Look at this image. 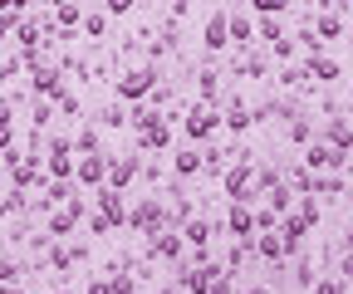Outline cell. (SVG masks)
I'll use <instances>...</instances> for the list:
<instances>
[{
    "label": "cell",
    "mask_w": 353,
    "mask_h": 294,
    "mask_svg": "<svg viewBox=\"0 0 353 294\" xmlns=\"http://www.w3.org/2000/svg\"><path fill=\"white\" fill-rule=\"evenodd\" d=\"M128 226L138 231V235H157V231H167V226H172V211H167L162 201L143 196V201H138V206L128 211Z\"/></svg>",
    "instance_id": "6da1fadb"
},
{
    "label": "cell",
    "mask_w": 353,
    "mask_h": 294,
    "mask_svg": "<svg viewBox=\"0 0 353 294\" xmlns=\"http://www.w3.org/2000/svg\"><path fill=\"white\" fill-rule=\"evenodd\" d=\"M157 83H162V74H157L152 64H138V69H128V74L118 78V98H123V103H143Z\"/></svg>",
    "instance_id": "7a4b0ae2"
},
{
    "label": "cell",
    "mask_w": 353,
    "mask_h": 294,
    "mask_svg": "<svg viewBox=\"0 0 353 294\" xmlns=\"http://www.w3.org/2000/svg\"><path fill=\"white\" fill-rule=\"evenodd\" d=\"M182 128H187V138H196V143H206V138H216V128H221V108L216 103H192L187 108V118H182Z\"/></svg>",
    "instance_id": "3957f363"
},
{
    "label": "cell",
    "mask_w": 353,
    "mask_h": 294,
    "mask_svg": "<svg viewBox=\"0 0 353 294\" xmlns=\"http://www.w3.org/2000/svg\"><path fill=\"white\" fill-rule=\"evenodd\" d=\"M221 275H226V270H221V265H206V260H201L196 270H187V265H182V270H176V289H182V294H206Z\"/></svg>",
    "instance_id": "277c9868"
},
{
    "label": "cell",
    "mask_w": 353,
    "mask_h": 294,
    "mask_svg": "<svg viewBox=\"0 0 353 294\" xmlns=\"http://www.w3.org/2000/svg\"><path fill=\"white\" fill-rule=\"evenodd\" d=\"M74 182L103 187V182H108V157H103V152H83V157L74 162Z\"/></svg>",
    "instance_id": "5b68a950"
},
{
    "label": "cell",
    "mask_w": 353,
    "mask_h": 294,
    "mask_svg": "<svg viewBox=\"0 0 353 294\" xmlns=\"http://www.w3.org/2000/svg\"><path fill=\"white\" fill-rule=\"evenodd\" d=\"M99 216H103L108 226H123V221H128V206H123V191H118V187H108V182L99 187Z\"/></svg>",
    "instance_id": "8992f818"
},
{
    "label": "cell",
    "mask_w": 353,
    "mask_h": 294,
    "mask_svg": "<svg viewBox=\"0 0 353 294\" xmlns=\"http://www.w3.org/2000/svg\"><path fill=\"white\" fill-rule=\"evenodd\" d=\"M69 152H74L69 138H54V143H50V177H54V182H69V177H74V157H69Z\"/></svg>",
    "instance_id": "52a82bcc"
},
{
    "label": "cell",
    "mask_w": 353,
    "mask_h": 294,
    "mask_svg": "<svg viewBox=\"0 0 353 294\" xmlns=\"http://www.w3.org/2000/svg\"><path fill=\"white\" fill-rule=\"evenodd\" d=\"M30 69H34V89H39L44 98H59V94H64V78H59V69H54V64H44V59H34Z\"/></svg>",
    "instance_id": "ba28073f"
},
{
    "label": "cell",
    "mask_w": 353,
    "mask_h": 294,
    "mask_svg": "<svg viewBox=\"0 0 353 294\" xmlns=\"http://www.w3.org/2000/svg\"><path fill=\"white\" fill-rule=\"evenodd\" d=\"M138 172H143V162H138V157H108V187H118V191H123Z\"/></svg>",
    "instance_id": "9c48e42d"
},
{
    "label": "cell",
    "mask_w": 353,
    "mask_h": 294,
    "mask_svg": "<svg viewBox=\"0 0 353 294\" xmlns=\"http://www.w3.org/2000/svg\"><path fill=\"white\" fill-rule=\"evenodd\" d=\"M324 143L339 147V152H353V123L348 118H329L324 123Z\"/></svg>",
    "instance_id": "30bf717a"
},
{
    "label": "cell",
    "mask_w": 353,
    "mask_h": 294,
    "mask_svg": "<svg viewBox=\"0 0 353 294\" xmlns=\"http://www.w3.org/2000/svg\"><path fill=\"white\" fill-rule=\"evenodd\" d=\"M226 45H231V15L216 10V15L206 20V50L216 54V50H226Z\"/></svg>",
    "instance_id": "8fae6325"
},
{
    "label": "cell",
    "mask_w": 353,
    "mask_h": 294,
    "mask_svg": "<svg viewBox=\"0 0 353 294\" xmlns=\"http://www.w3.org/2000/svg\"><path fill=\"white\" fill-rule=\"evenodd\" d=\"M148 240H152V255H162V260H182V245H187V240L176 235L172 226H167V231H157V235H148Z\"/></svg>",
    "instance_id": "7c38bea8"
},
{
    "label": "cell",
    "mask_w": 353,
    "mask_h": 294,
    "mask_svg": "<svg viewBox=\"0 0 353 294\" xmlns=\"http://www.w3.org/2000/svg\"><path fill=\"white\" fill-rule=\"evenodd\" d=\"M226 231H231V235H241V240H245V235H255V211H250L245 201H236L231 211H226Z\"/></svg>",
    "instance_id": "4fadbf2b"
},
{
    "label": "cell",
    "mask_w": 353,
    "mask_h": 294,
    "mask_svg": "<svg viewBox=\"0 0 353 294\" xmlns=\"http://www.w3.org/2000/svg\"><path fill=\"white\" fill-rule=\"evenodd\" d=\"M304 69H309V78H324V83L343 78V69H339V59H334V54H309V59H304Z\"/></svg>",
    "instance_id": "5bb4252c"
},
{
    "label": "cell",
    "mask_w": 353,
    "mask_h": 294,
    "mask_svg": "<svg viewBox=\"0 0 353 294\" xmlns=\"http://www.w3.org/2000/svg\"><path fill=\"white\" fill-rule=\"evenodd\" d=\"M79 216H83V201H64V211H54V216H50V235H69Z\"/></svg>",
    "instance_id": "9a60e30c"
},
{
    "label": "cell",
    "mask_w": 353,
    "mask_h": 294,
    "mask_svg": "<svg viewBox=\"0 0 353 294\" xmlns=\"http://www.w3.org/2000/svg\"><path fill=\"white\" fill-rule=\"evenodd\" d=\"M304 231H309V221H304V216H285V221H280V240H285V255H294V250H299Z\"/></svg>",
    "instance_id": "2e32d148"
},
{
    "label": "cell",
    "mask_w": 353,
    "mask_h": 294,
    "mask_svg": "<svg viewBox=\"0 0 353 294\" xmlns=\"http://www.w3.org/2000/svg\"><path fill=\"white\" fill-rule=\"evenodd\" d=\"M221 123H226L231 133H245L250 123H255V113H250V108H245L241 98H231V103H226V118H221Z\"/></svg>",
    "instance_id": "e0dca14e"
},
{
    "label": "cell",
    "mask_w": 353,
    "mask_h": 294,
    "mask_svg": "<svg viewBox=\"0 0 353 294\" xmlns=\"http://www.w3.org/2000/svg\"><path fill=\"white\" fill-rule=\"evenodd\" d=\"M74 30V25H83V10H79V0H54V25L50 30Z\"/></svg>",
    "instance_id": "ac0fdd59"
},
{
    "label": "cell",
    "mask_w": 353,
    "mask_h": 294,
    "mask_svg": "<svg viewBox=\"0 0 353 294\" xmlns=\"http://www.w3.org/2000/svg\"><path fill=\"white\" fill-rule=\"evenodd\" d=\"M314 34L324 39V45H329V39H343V15H339V10H324V15L314 20Z\"/></svg>",
    "instance_id": "d6986e66"
},
{
    "label": "cell",
    "mask_w": 353,
    "mask_h": 294,
    "mask_svg": "<svg viewBox=\"0 0 353 294\" xmlns=\"http://www.w3.org/2000/svg\"><path fill=\"white\" fill-rule=\"evenodd\" d=\"M182 240H187L192 250H206V245H211V221H201V216L187 221V226H182Z\"/></svg>",
    "instance_id": "ffe728a7"
},
{
    "label": "cell",
    "mask_w": 353,
    "mask_h": 294,
    "mask_svg": "<svg viewBox=\"0 0 353 294\" xmlns=\"http://www.w3.org/2000/svg\"><path fill=\"white\" fill-rule=\"evenodd\" d=\"M172 167H176V177H196L201 172V152L196 147H182V152L172 157Z\"/></svg>",
    "instance_id": "44dd1931"
},
{
    "label": "cell",
    "mask_w": 353,
    "mask_h": 294,
    "mask_svg": "<svg viewBox=\"0 0 353 294\" xmlns=\"http://www.w3.org/2000/svg\"><path fill=\"white\" fill-rule=\"evenodd\" d=\"M231 45H241V50L255 45V25H250L245 15H231Z\"/></svg>",
    "instance_id": "7402d4cb"
},
{
    "label": "cell",
    "mask_w": 353,
    "mask_h": 294,
    "mask_svg": "<svg viewBox=\"0 0 353 294\" xmlns=\"http://www.w3.org/2000/svg\"><path fill=\"white\" fill-rule=\"evenodd\" d=\"M15 39L25 45V54H34V45H39V25L25 20V15H15Z\"/></svg>",
    "instance_id": "603a6c76"
},
{
    "label": "cell",
    "mask_w": 353,
    "mask_h": 294,
    "mask_svg": "<svg viewBox=\"0 0 353 294\" xmlns=\"http://www.w3.org/2000/svg\"><path fill=\"white\" fill-rule=\"evenodd\" d=\"M255 250L265 260H285V240L280 235H255Z\"/></svg>",
    "instance_id": "cb8c5ba5"
},
{
    "label": "cell",
    "mask_w": 353,
    "mask_h": 294,
    "mask_svg": "<svg viewBox=\"0 0 353 294\" xmlns=\"http://www.w3.org/2000/svg\"><path fill=\"white\" fill-rule=\"evenodd\" d=\"M255 30H260V39H270V45H275V39H285L280 15H260V20H255Z\"/></svg>",
    "instance_id": "d4e9b609"
},
{
    "label": "cell",
    "mask_w": 353,
    "mask_h": 294,
    "mask_svg": "<svg viewBox=\"0 0 353 294\" xmlns=\"http://www.w3.org/2000/svg\"><path fill=\"white\" fill-rule=\"evenodd\" d=\"M83 34H88V39H103V34H108V10L83 15Z\"/></svg>",
    "instance_id": "484cf974"
},
{
    "label": "cell",
    "mask_w": 353,
    "mask_h": 294,
    "mask_svg": "<svg viewBox=\"0 0 353 294\" xmlns=\"http://www.w3.org/2000/svg\"><path fill=\"white\" fill-rule=\"evenodd\" d=\"M187 221H192V201L176 191V201H172V226H187Z\"/></svg>",
    "instance_id": "4316f807"
},
{
    "label": "cell",
    "mask_w": 353,
    "mask_h": 294,
    "mask_svg": "<svg viewBox=\"0 0 353 294\" xmlns=\"http://www.w3.org/2000/svg\"><path fill=\"white\" fill-rule=\"evenodd\" d=\"M299 216H304L309 226L319 221V201H314V191H299Z\"/></svg>",
    "instance_id": "83f0119b"
},
{
    "label": "cell",
    "mask_w": 353,
    "mask_h": 294,
    "mask_svg": "<svg viewBox=\"0 0 353 294\" xmlns=\"http://www.w3.org/2000/svg\"><path fill=\"white\" fill-rule=\"evenodd\" d=\"M236 74H245V78H260V74H265V59H260V54H245V59L236 64Z\"/></svg>",
    "instance_id": "f1b7e54d"
},
{
    "label": "cell",
    "mask_w": 353,
    "mask_h": 294,
    "mask_svg": "<svg viewBox=\"0 0 353 294\" xmlns=\"http://www.w3.org/2000/svg\"><path fill=\"white\" fill-rule=\"evenodd\" d=\"M74 147H79V152H99V128H79Z\"/></svg>",
    "instance_id": "f546056e"
},
{
    "label": "cell",
    "mask_w": 353,
    "mask_h": 294,
    "mask_svg": "<svg viewBox=\"0 0 353 294\" xmlns=\"http://www.w3.org/2000/svg\"><path fill=\"white\" fill-rule=\"evenodd\" d=\"M250 6H255V15H285L290 0H250Z\"/></svg>",
    "instance_id": "4dcf8cb0"
},
{
    "label": "cell",
    "mask_w": 353,
    "mask_h": 294,
    "mask_svg": "<svg viewBox=\"0 0 353 294\" xmlns=\"http://www.w3.org/2000/svg\"><path fill=\"white\" fill-rule=\"evenodd\" d=\"M99 123H103V128H123V123H128V113H123L118 103H108V108L99 113Z\"/></svg>",
    "instance_id": "1f68e13d"
},
{
    "label": "cell",
    "mask_w": 353,
    "mask_h": 294,
    "mask_svg": "<svg viewBox=\"0 0 353 294\" xmlns=\"http://www.w3.org/2000/svg\"><path fill=\"white\" fill-rule=\"evenodd\" d=\"M196 78H201V98H206V103H216V94H221V83H216V74L206 69V74H196Z\"/></svg>",
    "instance_id": "d6a6232c"
},
{
    "label": "cell",
    "mask_w": 353,
    "mask_h": 294,
    "mask_svg": "<svg viewBox=\"0 0 353 294\" xmlns=\"http://www.w3.org/2000/svg\"><path fill=\"white\" fill-rule=\"evenodd\" d=\"M304 78H309V69H304V64H290V69L280 74V83H290V89H294V83H304Z\"/></svg>",
    "instance_id": "836d02e7"
},
{
    "label": "cell",
    "mask_w": 353,
    "mask_h": 294,
    "mask_svg": "<svg viewBox=\"0 0 353 294\" xmlns=\"http://www.w3.org/2000/svg\"><path fill=\"white\" fill-rule=\"evenodd\" d=\"M290 143H309V123L304 118H290Z\"/></svg>",
    "instance_id": "e575fe53"
},
{
    "label": "cell",
    "mask_w": 353,
    "mask_h": 294,
    "mask_svg": "<svg viewBox=\"0 0 353 294\" xmlns=\"http://www.w3.org/2000/svg\"><path fill=\"white\" fill-rule=\"evenodd\" d=\"M132 6H138V0H103L108 15H132Z\"/></svg>",
    "instance_id": "d590c367"
},
{
    "label": "cell",
    "mask_w": 353,
    "mask_h": 294,
    "mask_svg": "<svg viewBox=\"0 0 353 294\" xmlns=\"http://www.w3.org/2000/svg\"><path fill=\"white\" fill-rule=\"evenodd\" d=\"M50 201H54V206H59V201H74V187H69V182H54V187H50Z\"/></svg>",
    "instance_id": "8d00e7d4"
},
{
    "label": "cell",
    "mask_w": 353,
    "mask_h": 294,
    "mask_svg": "<svg viewBox=\"0 0 353 294\" xmlns=\"http://www.w3.org/2000/svg\"><path fill=\"white\" fill-rule=\"evenodd\" d=\"M20 280V265L15 260H0V284H15Z\"/></svg>",
    "instance_id": "74e56055"
},
{
    "label": "cell",
    "mask_w": 353,
    "mask_h": 294,
    "mask_svg": "<svg viewBox=\"0 0 353 294\" xmlns=\"http://www.w3.org/2000/svg\"><path fill=\"white\" fill-rule=\"evenodd\" d=\"M206 294H236V280H231V275H221V280H216Z\"/></svg>",
    "instance_id": "f35d334b"
},
{
    "label": "cell",
    "mask_w": 353,
    "mask_h": 294,
    "mask_svg": "<svg viewBox=\"0 0 353 294\" xmlns=\"http://www.w3.org/2000/svg\"><path fill=\"white\" fill-rule=\"evenodd\" d=\"M314 294H343V280H319Z\"/></svg>",
    "instance_id": "ab89813d"
},
{
    "label": "cell",
    "mask_w": 353,
    "mask_h": 294,
    "mask_svg": "<svg viewBox=\"0 0 353 294\" xmlns=\"http://www.w3.org/2000/svg\"><path fill=\"white\" fill-rule=\"evenodd\" d=\"M10 34H15V15H0V45H6Z\"/></svg>",
    "instance_id": "60d3db41"
},
{
    "label": "cell",
    "mask_w": 353,
    "mask_h": 294,
    "mask_svg": "<svg viewBox=\"0 0 353 294\" xmlns=\"http://www.w3.org/2000/svg\"><path fill=\"white\" fill-rule=\"evenodd\" d=\"M275 54L280 59H294V39H275Z\"/></svg>",
    "instance_id": "b9f144b4"
},
{
    "label": "cell",
    "mask_w": 353,
    "mask_h": 294,
    "mask_svg": "<svg viewBox=\"0 0 353 294\" xmlns=\"http://www.w3.org/2000/svg\"><path fill=\"white\" fill-rule=\"evenodd\" d=\"M88 294H113V280H88Z\"/></svg>",
    "instance_id": "7bdbcfd3"
},
{
    "label": "cell",
    "mask_w": 353,
    "mask_h": 294,
    "mask_svg": "<svg viewBox=\"0 0 353 294\" xmlns=\"http://www.w3.org/2000/svg\"><path fill=\"white\" fill-rule=\"evenodd\" d=\"M25 6H30V0H0V10H6V15H20Z\"/></svg>",
    "instance_id": "ee69618b"
},
{
    "label": "cell",
    "mask_w": 353,
    "mask_h": 294,
    "mask_svg": "<svg viewBox=\"0 0 353 294\" xmlns=\"http://www.w3.org/2000/svg\"><path fill=\"white\" fill-rule=\"evenodd\" d=\"M319 6H324V10H343V6H348V0H319Z\"/></svg>",
    "instance_id": "f6af8a7d"
},
{
    "label": "cell",
    "mask_w": 353,
    "mask_h": 294,
    "mask_svg": "<svg viewBox=\"0 0 353 294\" xmlns=\"http://www.w3.org/2000/svg\"><path fill=\"white\" fill-rule=\"evenodd\" d=\"M0 147H10V123H6V128H0Z\"/></svg>",
    "instance_id": "bcb514c9"
},
{
    "label": "cell",
    "mask_w": 353,
    "mask_h": 294,
    "mask_svg": "<svg viewBox=\"0 0 353 294\" xmlns=\"http://www.w3.org/2000/svg\"><path fill=\"white\" fill-rule=\"evenodd\" d=\"M6 123H10V108H6V103H0V128H6Z\"/></svg>",
    "instance_id": "7dc6e473"
},
{
    "label": "cell",
    "mask_w": 353,
    "mask_h": 294,
    "mask_svg": "<svg viewBox=\"0 0 353 294\" xmlns=\"http://www.w3.org/2000/svg\"><path fill=\"white\" fill-rule=\"evenodd\" d=\"M6 211H10V201H0V221H6Z\"/></svg>",
    "instance_id": "c3c4849f"
},
{
    "label": "cell",
    "mask_w": 353,
    "mask_h": 294,
    "mask_svg": "<svg viewBox=\"0 0 353 294\" xmlns=\"http://www.w3.org/2000/svg\"><path fill=\"white\" fill-rule=\"evenodd\" d=\"M343 245H348V250H353V231H348V235H343Z\"/></svg>",
    "instance_id": "681fc988"
},
{
    "label": "cell",
    "mask_w": 353,
    "mask_h": 294,
    "mask_svg": "<svg viewBox=\"0 0 353 294\" xmlns=\"http://www.w3.org/2000/svg\"><path fill=\"white\" fill-rule=\"evenodd\" d=\"M236 294H265V289H236Z\"/></svg>",
    "instance_id": "f907efd6"
},
{
    "label": "cell",
    "mask_w": 353,
    "mask_h": 294,
    "mask_svg": "<svg viewBox=\"0 0 353 294\" xmlns=\"http://www.w3.org/2000/svg\"><path fill=\"white\" fill-rule=\"evenodd\" d=\"M348 196H353V177H348Z\"/></svg>",
    "instance_id": "816d5d0a"
},
{
    "label": "cell",
    "mask_w": 353,
    "mask_h": 294,
    "mask_svg": "<svg viewBox=\"0 0 353 294\" xmlns=\"http://www.w3.org/2000/svg\"><path fill=\"white\" fill-rule=\"evenodd\" d=\"M157 294H176V289H157Z\"/></svg>",
    "instance_id": "f5cc1de1"
}]
</instances>
